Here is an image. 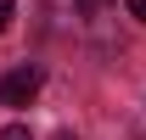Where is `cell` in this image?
Returning a JSON list of instances; mask_svg holds the SVG:
<instances>
[{
  "instance_id": "obj_1",
  "label": "cell",
  "mask_w": 146,
  "mask_h": 140,
  "mask_svg": "<svg viewBox=\"0 0 146 140\" xmlns=\"http://www.w3.org/2000/svg\"><path fill=\"white\" fill-rule=\"evenodd\" d=\"M39 84H45L39 67H11L6 79H0V106H28L39 95Z\"/></svg>"
},
{
  "instance_id": "obj_2",
  "label": "cell",
  "mask_w": 146,
  "mask_h": 140,
  "mask_svg": "<svg viewBox=\"0 0 146 140\" xmlns=\"http://www.w3.org/2000/svg\"><path fill=\"white\" fill-rule=\"evenodd\" d=\"M11 17H17V0H0V34L11 28Z\"/></svg>"
},
{
  "instance_id": "obj_3",
  "label": "cell",
  "mask_w": 146,
  "mask_h": 140,
  "mask_svg": "<svg viewBox=\"0 0 146 140\" xmlns=\"http://www.w3.org/2000/svg\"><path fill=\"white\" fill-rule=\"evenodd\" d=\"M0 140H34V135H28L23 123H11V129H0Z\"/></svg>"
},
{
  "instance_id": "obj_4",
  "label": "cell",
  "mask_w": 146,
  "mask_h": 140,
  "mask_svg": "<svg viewBox=\"0 0 146 140\" xmlns=\"http://www.w3.org/2000/svg\"><path fill=\"white\" fill-rule=\"evenodd\" d=\"M124 6H129V17H135V22H146V0H124Z\"/></svg>"
},
{
  "instance_id": "obj_5",
  "label": "cell",
  "mask_w": 146,
  "mask_h": 140,
  "mask_svg": "<svg viewBox=\"0 0 146 140\" xmlns=\"http://www.w3.org/2000/svg\"><path fill=\"white\" fill-rule=\"evenodd\" d=\"M73 6H79V11H90V17H96V11H101L107 0H73Z\"/></svg>"
}]
</instances>
